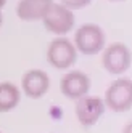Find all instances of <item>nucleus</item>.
Instances as JSON below:
<instances>
[{
    "instance_id": "nucleus-1",
    "label": "nucleus",
    "mask_w": 132,
    "mask_h": 133,
    "mask_svg": "<svg viewBox=\"0 0 132 133\" xmlns=\"http://www.w3.org/2000/svg\"><path fill=\"white\" fill-rule=\"evenodd\" d=\"M74 46L84 55H97L105 46V32L97 24H82L74 35Z\"/></svg>"
},
{
    "instance_id": "nucleus-2",
    "label": "nucleus",
    "mask_w": 132,
    "mask_h": 133,
    "mask_svg": "<svg viewBox=\"0 0 132 133\" xmlns=\"http://www.w3.org/2000/svg\"><path fill=\"white\" fill-rule=\"evenodd\" d=\"M42 21L49 32L55 35H64L74 27V13L63 3H52Z\"/></svg>"
},
{
    "instance_id": "nucleus-3",
    "label": "nucleus",
    "mask_w": 132,
    "mask_h": 133,
    "mask_svg": "<svg viewBox=\"0 0 132 133\" xmlns=\"http://www.w3.org/2000/svg\"><path fill=\"white\" fill-rule=\"evenodd\" d=\"M106 106L115 112H124L132 108V80L118 79L106 90Z\"/></svg>"
},
{
    "instance_id": "nucleus-4",
    "label": "nucleus",
    "mask_w": 132,
    "mask_h": 133,
    "mask_svg": "<svg viewBox=\"0 0 132 133\" xmlns=\"http://www.w3.org/2000/svg\"><path fill=\"white\" fill-rule=\"evenodd\" d=\"M47 59L56 69H68L76 63V46L68 39H55L49 45Z\"/></svg>"
},
{
    "instance_id": "nucleus-5",
    "label": "nucleus",
    "mask_w": 132,
    "mask_h": 133,
    "mask_svg": "<svg viewBox=\"0 0 132 133\" xmlns=\"http://www.w3.org/2000/svg\"><path fill=\"white\" fill-rule=\"evenodd\" d=\"M103 68L110 74L119 75L126 72L130 66V50L124 43H111L108 48L103 51Z\"/></svg>"
},
{
    "instance_id": "nucleus-6",
    "label": "nucleus",
    "mask_w": 132,
    "mask_h": 133,
    "mask_svg": "<svg viewBox=\"0 0 132 133\" xmlns=\"http://www.w3.org/2000/svg\"><path fill=\"white\" fill-rule=\"evenodd\" d=\"M105 103L97 96H82L76 103V116L81 125L92 127L103 116Z\"/></svg>"
},
{
    "instance_id": "nucleus-7",
    "label": "nucleus",
    "mask_w": 132,
    "mask_h": 133,
    "mask_svg": "<svg viewBox=\"0 0 132 133\" xmlns=\"http://www.w3.org/2000/svg\"><path fill=\"white\" fill-rule=\"evenodd\" d=\"M90 88V79L81 71H71L60 82V90L66 98L79 99L86 96Z\"/></svg>"
},
{
    "instance_id": "nucleus-8",
    "label": "nucleus",
    "mask_w": 132,
    "mask_h": 133,
    "mask_svg": "<svg viewBox=\"0 0 132 133\" xmlns=\"http://www.w3.org/2000/svg\"><path fill=\"white\" fill-rule=\"evenodd\" d=\"M21 87L26 93V96L37 99L47 93V90L50 87V79L47 75V72L40 69H31L23 75Z\"/></svg>"
},
{
    "instance_id": "nucleus-9",
    "label": "nucleus",
    "mask_w": 132,
    "mask_h": 133,
    "mask_svg": "<svg viewBox=\"0 0 132 133\" xmlns=\"http://www.w3.org/2000/svg\"><path fill=\"white\" fill-rule=\"evenodd\" d=\"M53 0H20L16 5V15L23 21H39L45 16Z\"/></svg>"
},
{
    "instance_id": "nucleus-10",
    "label": "nucleus",
    "mask_w": 132,
    "mask_h": 133,
    "mask_svg": "<svg viewBox=\"0 0 132 133\" xmlns=\"http://www.w3.org/2000/svg\"><path fill=\"white\" fill-rule=\"evenodd\" d=\"M21 99V93L18 87L11 82L0 83V112H8L18 106Z\"/></svg>"
},
{
    "instance_id": "nucleus-11",
    "label": "nucleus",
    "mask_w": 132,
    "mask_h": 133,
    "mask_svg": "<svg viewBox=\"0 0 132 133\" xmlns=\"http://www.w3.org/2000/svg\"><path fill=\"white\" fill-rule=\"evenodd\" d=\"M92 0H61V3L64 6H68L69 10H81V8L87 6Z\"/></svg>"
},
{
    "instance_id": "nucleus-12",
    "label": "nucleus",
    "mask_w": 132,
    "mask_h": 133,
    "mask_svg": "<svg viewBox=\"0 0 132 133\" xmlns=\"http://www.w3.org/2000/svg\"><path fill=\"white\" fill-rule=\"evenodd\" d=\"M122 133H132V122L127 123V125L124 127V130H122Z\"/></svg>"
},
{
    "instance_id": "nucleus-13",
    "label": "nucleus",
    "mask_w": 132,
    "mask_h": 133,
    "mask_svg": "<svg viewBox=\"0 0 132 133\" xmlns=\"http://www.w3.org/2000/svg\"><path fill=\"white\" fill-rule=\"evenodd\" d=\"M5 3H7V0H0V10L5 6Z\"/></svg>"
},
{
    "instance_id": "nucleus-14",
    "label": "nucleus",
    "mask_w": 132,
    "mask_h": 133,
    "mask_svg": "<svg viewBox=\"0 0 132 133\" xmlns=\"http://www.w3.org/2000/svg\"><path fill=\"white\" fill-rule=\"evenodd\" d=\"M2 23H3V16H2V10H0V27H2Z\"/></svg>"
},
{
    "instance_id": "nucleus-15",
    "label": "nucleus",
    "mask_w": 132,
    "mask_h": 133,
    "mask_svg": "<svg viewBox=\"0 0 132 133\" xmlns=\"http://www.w3.org/2000/svg\"><path fill=\"white\" fill-rule=\"evenodd\" d=\"M111 2H121V0H111Z\"/></svg>"
}]
</instances>
